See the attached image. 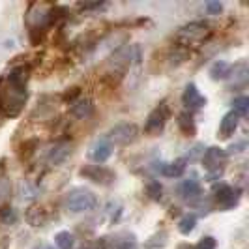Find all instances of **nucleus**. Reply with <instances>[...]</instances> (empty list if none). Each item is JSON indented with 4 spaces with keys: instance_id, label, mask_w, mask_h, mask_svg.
<instances>
[{
    "instance_id": "obj_20",
    "label": "nucleus",
    "mask_w": 249,
    "mask_h": 249,
    "mask_svg": "<svg viewBox=\"0 0 249 249\" xmlns=\"http://www.w3.org/2000/svg\"><path fill=\"white\" fill-rule=\"evenodd\" d=\"M146 191H148V195L152 197L154 200H160L161 199V186H160V182H150L148 187H146Z\"/></svg>"
},
{
    "instance_id": "obj_19",
    "label": "nucleus",
    "mask_w": 249,
    "mask_h": 249,
    "mask_svg": "<svg viewBox=\"0 0 249 249\" xmlns=\"http://www.w3.org/2000/svg\"><path fill=\"white\" fill-rule=\"evenodd\" d=\"M249 111V100L246 96H240L232 101V112H236L238 116H246Z\"/></svg>"
},
{
    "instance_id": "obj_16",
    "label": "nucleus",
    "mask_w": 249,
    "mask_h": 249,
    "mask_svg": "<svg viewBox=\"0 0 249 249\" xmlns=\"http://www.w3.org/2000/svg\"><path fill=\"white\" fill-rule=\"evenodd\" d=\"M75 234H71L70 231H62L54 236V244L58 246V249H75Z\"/></svg>"
},
{
    "instance_id": "obj_14",
    "label": "nucleus",
    "mask_w": 249,
    "mask_h": 249,
    "mask_svg": "<svg viewBox=\"0 0 249 249\" xmlns=\"http://www.w3.org/2000/svg\"><path fill=\"white\" fill-rule=\"evenodd\" d=\"M180 195L184 199H195L200 195V186L197 180H186L182 186H180Z\"/></svg>"
},
{
    "instance_id": "obj_7",
    "label": "nucleus",
    "mask_w": 249,
    "mask_h": 249,
    "mask_svg": "<svg viewBox=\"0 0 249 249\" xmlns=\"http://www.w3.org/2000/svg\"><path fill=\"white\" fill-rule=\"evenodd\" d=\"M182 101L187 107H202L206 103V98H202L199 94V90H197V87L193 83H189L186 90H184V94H182Z\"/></svg>"
},
{
    "instance_id": "obj_3",
    "label": "nucleus",
    "mask_w": 249,
    "mask_h": 249,
    "mask_svg": "<svg viewBox=\"0 0 249 249\" xmlns=\"http://www.w3.org/2000/svg\"><path fill=\"white\" fill-rule=\"evenodd\" d=\"M227 160V152L223 148H217V146H212L204 152V158H202V163H204V169L206 171H219L221 165Z\"/></svg>"
},
{
    "instance_id": "obj_18",
    "label": "nucleus",
    "mask_w": 249,
    "mask_h": 249,
    "mask_svg": "<svg viewBox=\"0 0 249 249\" xmlns=\"http://www.w3.org/2000/svg\"><path fill=\"white\" fill-rule=\"evenodd\" d=\"M195 225H197V217L195 215H184L180 221H178V231L182 232V234H189V232H193V229H195Z\"/></svg>"
},
{
    "instance_id": "obj_11",
    "label": "nucleus",
    "mask_w": 249,
    "mask_h": 249,
    "mask_svg": "<svg viewBox=\"0 0 249 249\" xmlns=\"http://www.w3.org/2000/svg\"><path fill=\"white\" fill-rule=\"evenodd\" d=\"M186 171V160H176L171 163H161V173L169 178H178Z\"/></svg>"
},
{
    "instance_id": "obj_21",
    "label": "nucleus",
    "mask_w": 249,
    "mask_h": 249,
    "mask_svg": "<svg viewBox=\"0 0 249 249\" xmlns=\"http://www.w3.org/2000/svg\"><path fill=\"white\" fill-rule=\"evenodd\" d=\"M195 249H215V238L204 236L199 244H197V248H195Z\"/></svg>"
},
{
    "instance_id": "obj_24",
    "label": "nucleus",
    "mask_w": 249,
    "mask_h": 249,
    "mask_svg": "<svg viewBox=\"0 0 249 249\" xmlns=\"http://www.w3.org/2000/svg\"><path fill=\"white\" fill-rule=\"evenodd\" d=\"M43 249H54V248H51V246H47V248H43Z\"/></svg>"
},
{
    "instance_id": "obj_2",
    "label": "nucleus",
    "mask_w": 249,
    "mask_h": 249,
    "mask_svg": "<svg viewBox=\"0 0 249 249\" xmlns=\"http://www.w3.org/2000/svg\"><path fill=\"white\" fill-rule=\"evenodd\" d=\"M135 137H137V125L118 124L109 131L107 141H109V142H114V144H127V142H131Z\"/></svg>"
},
{
    "instance_id": "obj_1",
    "label": "nucleus",
    "mask_w": 249,
    "mask_h": 249,
    "mask_svg": "<svg viewBox=\"0 0 249 249\" xmlns=\"http://www.w3.org/2000/svg\"><path fill=\"white\" fill-rule=\"evenodd\" d=\"M66 206L71 212H88L96 206V197L88 189H73L66 197Z\"/></svg>"
},
{
    "instance_id": "obj_12",
    "label": "nucleus",
    "mask_w": 249,
    "mask_h": 249,
    "mask_svg": "<svg viewBox=\"0 0 249 249\" xmlns=\"http://www.w3.org/2000/svg\"><path fill=\"white\" fill-rule=\"evenodd\" d=\"M112 248L114 249H137V240L133 234L129 232H122V234H116L112 240Z\"/></svg>"
},
{
    "instance_id": "obj_5",
    "label": "nucleus",
    "mask_w": 249,
    "mask_h": 249,
    "mask_svg": "<svg viewBox=\"0 0 249 249\" xmlns=\"http://www.w3.org/2000/svg\"><path fill=\"white\" fill-rule=\"evenodd\" d=\"M81 175L90 178L92 182H98V184H107L109 180H112V173L111 171H107L105 167H101V165H90V167H85L83 171H81Z\"/></svg>"
},
{
    "instance_id": "obj_13",
    "label": "nucleus",
    "mask_w": 249,
    "mask_h": 249,
    "mask_svg": "<svg viewBox=\"0 0 249 249\" xmlns=\"http://www.w3.org/2000/svg\"><path fill=\"white\" fill-rule=\"evenodd\" d=\"M206 23H191L180 30V36L184 37H202L206 34Z\"/></svg>"
},
{
    "instance_id": "obj_8",
    "label": "nucleus",
    "mask_w": 249,
    "mask_h": 249,
    "mask_svg": "<svg viewBox=\"0 0 249 249\" xmlns=\"http://www.w3.org/2000/svg\"><path fill=\"white\" fill-rule=\"evenodd\" d=\"M215 199H217V202L221 204V206H232V204H236V191L232 189L231 186H221L215 189Z\"/></svg>"
},
{
    "instance_id": "obj_17",
    "label": "nucleus",
    "mask_w": 249,
    "mask_h": 249,
    "mask_svg": "<svg viewBox=\"0 0 249 249\" xmlns=\"http://www.w3.org/2000/svg\"><path fill=\"white\" fill-rule=\"evenodd\" d=\"M210 75H212L213 81H219V79H227L229 75H231V66L223 60H219V62H215L210 68Z\"/></svg>"
},
{
    "instance_id": "obj_4",
    "label": "nucleus",
    "mask_w": 249,
    "mask_h": 249,
    "mask_svg": "<svg viewBox=\"0 0 249 249\" xmlns=\"http://www.w3.org/2000/svg\"><path fill=\"white\" fill-rule=\"evenodd\" d=\"M165 120H167V111H165V107H158V109H154V111L148 114L144 129H146L148 133H160L163 129V125H165Z\"/></svg>"
},
{
    "instance_id": "obj_23",
    "label": "nucleus",
    "mask_w": 249,
    "mask_h": 249,
    "mask_svg": "<svg viewBox=\"0 0 249 249\" xmlns=\"http://www.w3.org/2000/svg\"><path fill=\"white\" fill-rule=\"evenodd\" d=\"M83 249H103L100 246V244H90V246H87V248H83Z\"/></svg>"
},
{
    "instance_id": "obj_9",
    "label": "nucleus",
    "mask_w": 249,
    "mask_h": 249,
    "mask_svg": "<svg viewBox=\"0 0 249 249\" xmlns=\"http://www.w3.org/2000/svg\"><path fill=\"white\" fill-rule=\"evenodd\" d=\"M238 116L236 112H227L223 116V120H221V125H219V133H221V137H231L234 131H236L238 127Z\"/></svg>"
},
{
    "instance_id": "obj_15",
    "label": "nucleus",
    "mask_w": 249,
    "mask_h": 249,
    "mask_svg": "<svg viewBox=\"0 0 249 249\" xmlns=\"http://www.w3.org/2000/svg\"><path fill=\"white\" fill-rule=\"evenodd\" d=\"M70 154V144L68 142H60V144H56L54 148L49 152V163H53V165H56V163H60L66 160V156Z\"/></svg>"
},
{
    "instance_id": "obj_22",
    "label": "nucleus",
    "mask_w": 249,
    "mask_h": 249,
    "mask_svg": "<svg viewBox=\"0 0 249 249\" xmlns=\"http://www.w3.org/2000/svg\"><path fill=\"white\" fill-rule=\"evenodd\" d=\"M206 10L210 13H219L221 12V4H219V2H208V4H206Z\"/></svg>"
},
{
    "instance_id": "obj_10",
    "label": "nucleus",
    "mask_w": 249,
    "mask_h": 249,
    "mask_svg": "<svg viewBox=\"0 0 249 249\" xmlns=\"http://www.w3.org/2000/svg\"><path fill=\"white\" fill-rule=\"evenodd\" d=\"M71 112H73V116L83 120V118H88L94 112V105H92V101L88 100V98H81V100H77L71 105Z\"/></svg>"
},
{
    "instance_id": "obj_6",
    "label": "nucleus",
    "mask_w": 249,
    "mask_h": 249,
    "mask_svg": "<svg viewBox=\"0 0 249 249\" xmlns=\"http://www.w3.org/2000/svg\"><path fill=\"white\" fill-rule=\"evenodd\" d=\"M111 154H112V146L107 139L98 141V142L92 146V152H90L92 160H94L96 163H105L109 158H111Z\"/></svg>"
}]
</instances>
